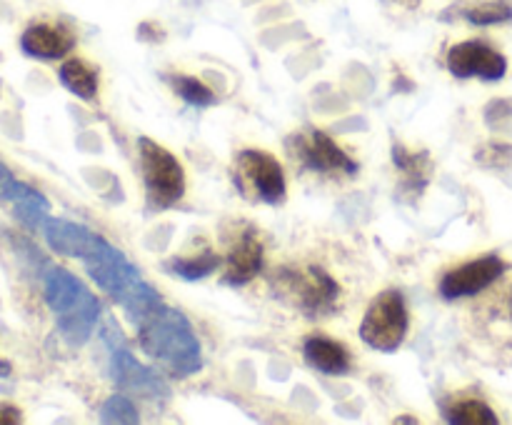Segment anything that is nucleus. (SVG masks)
Here are the masks:
<instances>
[{
  "instance_id": "nucleus-21",
  "label": "nucleus",
  "mask_w": 512,
  "mask_h": 425,
  "mask_svg": "<svg viewBox=\"0 0 512 425\" xmlns=\"http://www.w3.org/2000/svg\"><path fill=\"white\" fill-rule=\"evenodd\" d=\"M170 85H173L175 93L190 105H198V108H205V105L215 103V93L205 83H200L193 75H170Z\"/></svg>"
},
{
  "instance_id": "nucleus-15",
  "label": "nucleus",
  "mask_w": 512,
  "mask_h": 425,
  "mask_svg": "<svg viewBox=\"0 0 512 425\" xmlns=\"http://www.w3.org/2000/svg\"><path fill=\"white\" fill-rule=\"evenodd\" d=\"M303 355L313 370L323 375H348L353 368V355L343 343L325 335H313L305 340Z\"/></svg>"
},
{
  "instance_id": "nucleus-16",
  "label": "nucleus",
  "mask_w": 512,
  "mask_h": 425,
  "mask_svg": "<svg viewBox=\"0 0 512 425\" xmlns=\"http://www.w3.org/2000/svg\"><path fill=\"white\" fill-rule=\"evenodd\" d=\"M40 230H43L45 240H48V245L55 253L70 255V258H83L85 250L90 248L95 238L93 230L63 218H48Z\"/></svg>"
},
{
  "instance_id": "nucleus-6",
  "label": "nucleus",
  "mask_w": 512,
  "mask_h": 425,
  "mask_svg": "<svg viewBox=\"0 0 512 425\" xmlns=\"http://www.w3.org/2000/svg\"><path fill=\"white\" fill-rule=\"evenodd\" d=\"M278 288L305 315H328L338 303L340 288L323 268H288L278 275Z\"/></svg>"
},
{
  "instance_id": "nucleus-9",
  "label": "nucleus",
  "mask_w": 512,
  "mask_h": 425,
  "mask_svg": "<svg viewBox=\"0 0 512 425\" xmlns=\"http://www.w3.org/2000/svg\"><path fill=\"white\" fill-rule=\"evenodd\" d=\"M508 270L505 260L500 255H485V258L470 260V263L458 265V268L448 270L440 280V295L445 300L468 298V295H478L488 290L500 275Z\"/></svg>"
},
{
  "instance_id": "nucleus-19",
  "label": "nucleus",
  "mask_w": 512,
  "mask_h": 425,
  "mask_svg": "<svg viewBox=\"0 0 512 425\" xmlns=\"http://www.w3.org/2000/svg\"><path fill=\"white\" fill-rule=\"evenodd\" d=\"M445 418L453 425H498V415L483 400H458L445 408Z\"/></svg>"
},
{
  "instance_id": "nucleus-22",
  "label": "nucleus",
  "mask_w": 512,
  "mask_h": 425,
  "mask_svg": "<svg viewBox=\"0 0 512 425\" xmlns=\"http://www.w3.org/2000/svg\"><path fill=\"white\" fill-rule=\"evenodd\" d=\"M100 420L103 423H118V425H135L140 423V415L135 405L130 403L125 395H110L100 408Z\"/></svg>"
},
{
  "instance_id": "nucleus-3",
  "label": "nucleus",
  "mask_w": 512,
  "mask_h": 425,
  "mask_svg": "<svg viewBox=\"0 0 512 425\" xmlns=\"http://www.w3.org/2000/svg\"><path fill=\"white\" fill-rule=\"evenodd\" d=\"M45 303L55 313L58 330L70 345H83L100 318V300L65 268H50L43 278Z\"/></svg>"
},
{
  "instance_id": "nucleus-7",
  "label": "nucleus",
  "mask_w": 512,
  "mask_h": 425,
  "mask_svg": "<svg viewBox=\"0 0 512 425\" xmlns=\"http://www.w3.org/2000/svg\"><path fill=\"white\" fill-rule=\"evenodd\" d=\"M235 165H238V173L243 175L245 183H250L253 193L263 203H283L285 193H288V185H285L283 165L273 155L265 153V150H240L238 158H235Z\"/></svg>"
},
{
  "instance_id": "nucleus-11",
  "label": "nucleus",
  "mask_w": 512,
  "mask_h": 425,
  "mask_svg": "<svg viewBox=\"0 0 512 425\" xmlns=\"http://www.w3.org/2000/svg\"><path fill=\"white\" fill-rule=\"evenodd\" d=\"M110 373L113 380L125 390H135L148 398H168V385L155 370L145 368L125 345H113L110 350Z\"/></svg>"
},
{
  "instance_id": "nucleus-1",
  "label": "nucleus",
  "mask_w": 512,
  "mask_h": 425,
  "mask_svg": "<svg viewBox=\"0 0 512 425\" xmlns=\"http://www.w3.org/2000/svg\"><path fill=\"white\" fill-rule=\"evenodd\" d=\"M80 260H83L90 278L98 283V288L108 293L128 313L133 323H140L163 305L153 285L140 278L138 268L98 233Z\"/></svg>"
},
{
  "instance_id": "nucleus-17",
  "label": "nucleus",
  "mask_w": 512,
  "mask_h": 425,
  "mask_svg": "<svg viewBox=\"0 0 512 425\" xmlns=\"http://www.w3.org/2000/svg\"><path fill=\"white\" fill-rule=\"evenodd\" d=\"M60 83L80 100H93L98 93V70L80 58H70L60 65Z\"/></svg>"
},
{
  "instance_id": "nucleus-18",
  "label": "nucleus",
  "mask_w": 512,
  "mask_h": 425,
  "mask_svg": "<svg viewBox=\"0 0 512 425\" xmlns=\"http://www.w3.org/2000/svg\"><path fill=\"white\" fill-rule=\"evenodd\" d=\"M393 160L395 168L403 173V185L413 190H423L425 183L430 178V158L425 153H413V150H405L403 145H395L393 148Z\"/></svg>"
},
{
  "instance_id": "nucleus-2",
  "label": "nucleus",
  "mask_w": 512,
  "mask_h": 425,
  "mask_svg": "<svg viewBox=\"0 0 512 425\" xmlns=\"http://www.w3.org/2000/svg\"><path fill=\"white\" fill-rule=\"evenodd\" d=\"M140 348L158 360L163 368H168L173 375L188 378L198 373L203 365V350L200 340L195 335L193 325L178 310L160 305L158 310L138 323Z\"/></svg>"
},
{
  "instance_id": "nucleus-20",
  "label": "nucleus",
  "mask_w": 512,
  "mask_h": 425,
  "mask_svg": "<svg viewBox=\"0 0 512 425\" xmlns=\"http://www.w3.org/2000/svg\"><path fill=\"white\" fill-rule=\"evenodd\" d=\"M218 263L220 260L213 250H203V253L190 255V258H173L165 268H168L173 275H180V278L185 280H200V278H208L210 273H215Z\"/></svg>"
},
{
  "instance_id": "nucleus-25",
  "label": "nucleus",
  "mask_w": 512,
  "mask_h": 425,
  "mask_svg": "<svg viewBox=\"0 0 512 425\" xmlns=\"http://www.w3.org/2000/svg\"><path fill=\"white\" fill-rule=\"evenodd\" d=\"M20 423V410L13 405H0V425Z\"/></svg>"
},
{
  "instance_id": "nucleus-4",
  "label": "nucleus",
  "mask_w": 512,
  "mask_h": 425,
  "mask_svg": "<svg viewBox=\"0 0 512 425\" xmlns=\"http://www.w3.org/2000/svg\"><path fill=\"white\" fill-rule=\"evenodd\" d=\"M138 153L150 208L165 210L178 205L185 195V170L180 160L150 138H138Z\"/></svg>"
},
{
  "instance_id": "nucleus-24",
  "label": "nucleus",
  "mask_w": 512,
  "mask_h": 425,
  "mask_svg": "<svg viewBox=\"0 0 512 425\" xmlns=\"http://www.w3.org/2000/svg\"><path fill=\"white\" fill-rule=\"evenodd\" d=\"M493 318L512 328V285L510 288H505L503 295L498 298V308L493 310Z\"/></svg>"
},
{
  "instance_id": "nucleus-8",
  "label": "nucleus",
  "mask_w": 512,
  "mask_h": 425,
  "mask_svg": "<svg viewBox=\"0 0 512 425\" xmlns=\"http://www.w3.org/2000/svg\"><path fill=\"white\" fill-rule=\"evenodd\" d=\"M448 70L455 78H480L495 83L508 73V60L483 40H465L450 48Z\"/></svg>"
},
{
  "instance_id": "nucleus-14",
  "label": "nucleus",
  "mask_w": 512,
  "mask_h": 425,
  "mask_svg": "<svg viewBox=\"0 0 512 425\" xmlns=\"http://www.w3.org/2000/svg\"><path fill=\"white\" fill-rule=\"evenodd\" d=\"M75 40L68 30L55 28V25L38 23L30 25L28 30L20 38V48H23L25 55L38 60H58L65 58V55L73 50Z\"/></svg>"
},
{
  "instance_id": "nucleus-26",
  "label": "nucleus",
  "mask_w": 512,
  "mask_h": 425,
  "mask_svg": "<svg viewBox=\"0 0 512 425\" xmlns=\"http://www.w3.org/2000/svg\"><path fill=\"white\" fill-rule=\"evenodd\" d=\"M393 3L403 5V8H418V5H420V0H393Z\"/></svg>"
},
{
  "instance_id": "nucleus-23",
  "label": "nucleus",
  "mask_w": 512,
  "mask_h": 425,
  "mask_svg": "<svg viewBox=\"0 0 512 425\" xmlns=\"http://www.w3.org/2000/svg\"><path fill=\"white\" fill-rule=\"evenodd\" d=\"M465 18L473 25H503L512 23V5L505 0H490V3L478 5V8L468 10Z\"/></svg>"
},
{
  "instance_id": "nucleus-5",
  "label": "nucleus",
  "mask_w": 512,
  "mask_h": 425,
  "mask_svg": "<svg viewBox=\"0 0 512 425\" xmlns=\"http://www.w3.org/2000/svg\"><path fill=\"white\" fill-rule=\"evenodd\" d=\"M408 328L410 315L403 293L385 290L370 303L368 313L360 323V338L380 353H395L408 338Z\"/></svg>"
},
{
  "instance_id": "nucleus-10",
  "label": "nucleus",
  "mask_w": 512,
  "mask_h": 425,
  "mask_svg": "<svg viewBox=\"0 0 512 425\" xmlns=\"http://www.w3.org/2000/svg\"><path fill=\"white\" fill-rule=\"evenodd\" d=\"M0 200L13 203L15 218H18L25 228L40 230L45 220H48V198H45L43 193H38L35 188H30L28 183H20V180L10 173V168L3 160H0Z\"/></svg>"
},
{
  "instance_id": "nucleus-13",
  "label": "nucleus",
  "mask_w": 512,
  "mask_h": 425,
  "mask_svg": "<svg viewBox=\"0 0 512 425\" xmlns=\"http://www.w3.org/2000/svg\"><path fill=\"white\" fill-rule=\"evenodd\" d=\"M263 268V245L255 238L253 230H245L230 243L228 268H225V283L245 285L253 280Z\"/></svg>"
},
{
  "instance_id": "nucleus-12",
  "label": "nucleus",
  "mask_w": 512,
  "mask_h": 425,
  "mask_svg": "<svg viewBox=\"0 0 512 425\" xmlns=\"http://www.w3.org/2000/svg\"><path fill=\"white\" fill-rule=\"evenodd\" d=\"M300 160L308 165L310 170H323V173H358V163L345 153L343 148L333 143L328 133L323 130H313L310 138H298Z\"/></svg>"
}]
</instances>
